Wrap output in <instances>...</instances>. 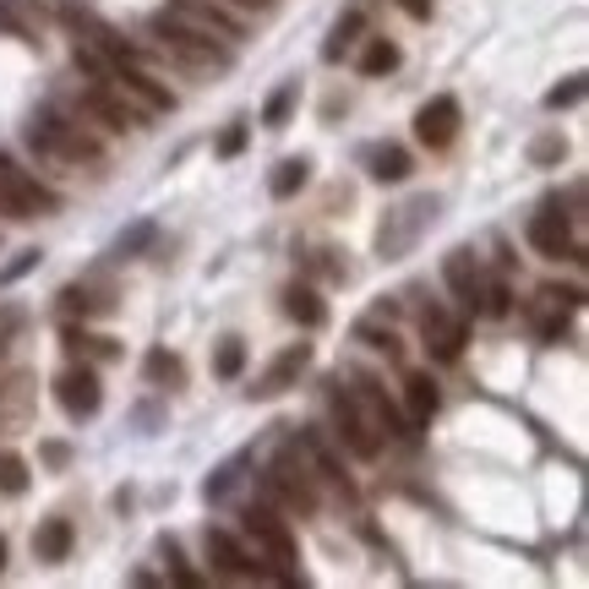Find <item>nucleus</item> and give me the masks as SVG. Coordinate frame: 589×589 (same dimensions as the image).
<instances>
[{"label": "nucleus", "mask_w": 589, "mask_h": 589, "mask_svg": "<svg viewBox=\"0 0 589 589\" xmlns=\"http://www.w3.org/2000/svg\"><path fill=\"white\" fill-rule=\"evenodd\" d=\"M305 366H311V344H290V349H279V355L268 360V371L257 377L252 399H279V393H290L294 382L305 377Z\"/></svg>", "instance_id": "obj_15"}, {"label": "nucleus", "mask_w": 589, "mask_h": 589, "mask_svg": "<svg viewBox=\"0 0 589 589\" xmlns=\"http://www.w3.org/2000/svg\"><path fill=\"white\" fill-rule=\"evenodd\" d=\"M153 38H158L164 55H175V60L191 66V71H230V60H235V44H224V38L191 27V22H175L169 11L153 22Z\"/></svg>", "instance_id": "obj_2"}, {"label": "nucleus", "mask_w": 589, "mask_h": 589, "mask_svg": "<svg viewBox=\"0 0 589 589\" xmlns=\"http://www.w3.org/2000/svg\"><path fill=\"white\" fill-rule=\"evenodd\" d=\"M585 99V77H568V82H557L552 93H546V110H568V104H579Z\"/></svg>", "instance_id": "obj_34"}, {"label": "nucleus", "mask_w": 589, "mask_h": 589, "mask_svg": "<svg viewBox=\"0 0 589 589\" xmlns=\"http://www.w3.org/2000/svg\"><path fill=\"white\" fill-rule=\"evenodd\" d=\"M333 426H338L333 437L344 442L355 458H377V453H382V437H377V426L366 421L355 388H333Z\"/></svg>", "instance_id": "obj_6"}, {"label": "nucleus", "mask_w": 589, "mask_h": 589, "mask_svg": "<svg viewBox=\"0 0 589 589\" xmlns=\"http://www.w3.org/2000/svg\"><path fill=\"white\" fill-rule=\"evenodd\" d=\"M285 311H290L300 327H322V322H327V305L316 300V290H305V285H294V290L285 294Z\"/></svg>", "instance_id": "obj_24"}, {"label": "nucleus", "mask_w": 589, "mask_h": 589, "mask_svg": "<svg viewBox=\"0 0 589 589\" xmlns=\"http://www.w3.org/2000/svg\"><path fill=\"white\" fill-rule=\"evenodd\" d=\"M224 5H241V11H257V16L274 11V0H224Z\"/></svg>", "instance_id": "obj_39"}, {"label": "nucleus", "mask_w": 589, "mask_h": 589, "mask_svg": "<svg viewBox=\"0 0 589 589\" xmlns=\"http://www.w3.org/2000/svg\"><path fill=\"white\" fill-rule=\"evenodd\" d=\"M360 27H366V16H360V11H344V16L333 22V33H327V44H322V60H333V66H338V60H344V55L355 49V38H360Z\"/></svg>", "instance_id": "obj_23"}, {"label": "nucleus", "mask_w": 589, "mask_h": 589, "mask_svg": "<svg viewBox=\"0 0 589 589\" xmlns=\"http://www.w3.org/2000/svg\"><path fill=\"white\" fill-rule=\"evenodd\" d=\"M71 546H77L71 519H44V524L33 530V557H38V563H66Z\"/></svg>", "instance_id": "obj_20"}, {"label": "nucleus", "mask_w": 589, "mask_h": 589, "mask_svg": "<svg viewBox=\"0 0 589 589\" xmlns=\"http://www.w3.org/2000/svg\"><path fill=\"white\" fill-rule=\"evenodd\" d=\"M305 180H311V158H285V164L274 169V180H268V191H274V197L285 202V197H294V191H300Z\"/></svg>", "instance_id": "obj_26"}, {"label": "nucleus", "mask_w": 589, "mask_h": 589, "mask_svg": "<svg viewBox=\"0 0 589 589\" xmlns=\"http://www.w3.org/2000/svg\"><path fill=\"white\" fill-rule=\"evenodd\" d=\"M104 82L121 93V99H137L147 115H164V110H175V93L153 77V71H143V66H132V60H110V71H104Z\"/></svg>", "instance_id": "obj_9"}, {"label": "nucleus", "mask_w": 589, "mask_h": 589, "mask_svg": "<svg viewBox=\"0 0 589 589\" xmlns=\"http://www.w3.org/2000/svg\"><path fill=\"white\" fill-rule=\"evenodd\" d=\"M158 552H164V563H169V579H175V585H180V589H202V579L186 568V557H180V546H175L169 535L158 541Z\"/></svg>", "instance_id": "obj_31"}, {"label": "nucleus", "mask_w": 589, "mask_h": 589, "mask_svg": "<svg viewBox=\"0 0 589 589\" xmlns=\"http://www.w3.org/2000/svg\"><path fill=\"white\" fill-rule=\"evenodd\" d=\"M153 235H158V230H153L147 219H143V224H132V230L115 241V257H143L147 246H153Z\"/></svg>", "instance_id": "obj_33"}, {"label": "nucleus", "mask_w": 589, "mask_h": 589, "mask_svg": "<svg viewBox=\"0 0 589 589\" xmlns=\"http://www.w3.org/2000/svg\"><path fill=\"white\" fill-rule=\"evenodd\" d=\"M60 311H66V316H82V322H88V316H104V311H115V290H110V285H93V279H88V285H66V290H60Z\"/></svg>", "instance_id": "obj_19"}, {"label": "nucleus", "mask_w": 589, "mask_h": 589, "mask_svg": "<svg viewBox=\"0 0 589 589\" xmlns=\"http://www.w3.org/2000/svg\"><path fill=\"white\" fill-rule=\"evenodd\" d=\"M0 208H5L11 219H44V213L60 208V197H55L49 186H38L27 169H16V164L0 153Z\"/></svg>", "instance_id": "obj_4"}, {"label": "nucleus", "mask_w": 589, "mask_h": 589, "mask_svg": "<svg viewBox=\"0 0 589 589\" xmlns=\"http://www.w3.org/2000/svg\"><path fill=\"white\" fill-rule=\"evenodd\" d=\"M246 535L257 541V563H268V579H294V535L279 519L274 502H252L246 508Z\"/></svg>", "instance_id": "obj_3"}, {"label": "nucleus", "mask_w": 589, "mask_h": 589, "mask_svg": "<svg viewBox=\"0 0 589 589\" xmlns=\"http://www.w3.org/2000/svg\"><path fill=\"white\" fill-rule=\"evenodd\" d=\"M55 404H60L71 421H93L99 404H104L99 371H93V366H66V371L55 377Z\"/></svg>", "instance_id": "obj_10"}, {"label": "nucleus", "mask_w": 589, "mask_h": 589, "mask_svg": "<svg viewBox=\"0 0 589 589\" xmlns=\"http://www.w3.org/2000/svg\"><path fill=\"white\" fill-rule=\"evenodd\" d=\"M458 99L453 93H437L432 104H421V115H415V137L426 147H447L453 137H458Z\"/></svg>", "instance_id": "obj_16"}, {"label": "nucleus", "mask_w": 589, "mask_h": 589, "mask_svg": "<svg viewBox=\"0 0 589 589\" xmlns=\"http://www.w3.org/2000/svg\"><path fill=\"white\" fill-rule=\"evenodd\" d=\"M530 246H535L541 257H552V263H563V257H579V252H585V246L574 241V219H568V213H552V208L530 219Z\"/></svg>", "instance_id": "obj_12"}, {"label": "nucleus", "mask_w": 589, "mask_h": 589, "mask_svg": "<svg viewBox=\"0 0 589 589\" xmlns=\"http://www.w3.org/2000/svg\"><path fill=\"white\" fill-rule=\"evenodd\" d=\"M530 153H535V164H552V158H563L568 147H563V137H541V143L530 147Z\"/></svg>", "instance_id": "obj_37"}, {"label": "nucleus", "mask_w": 589, "mask_h": 589, "mask_svg": "<svg viewBox=\"0 0 589 589\" xmlns=\"http://www.w3.org/2000/svg\"><path fill=\"white\" fill-rule=\"evenodd\" d=\"M388 71H399V44L371 38V44H366V55H360V77H388Z\"/></svg>", "instance_id": "obj_27"}, {"label": "nucleus", "mask_w": 589, "mask_h": 589, "mask_svg": "<svg viewBox=\"0 0 589 589\" xmlns=\"http://www.w3.org/2000/svg\"><path fill=\"white\" fill-rule=\"evenodd\" d=\"M27 147H33V153H44V158H71V164L99 158V137H88V132H82V126H71V121H55L49 110L27 126Z\"/></svg>", "instance_id": "obj_5"}, {"label": "nucleus", "mask_w": 589, "mask_h": 589, "mask_svg": "<svg viewBox=\"0 0 589 589\" xmlns=\"http://www.w3.org/2000/svg\"><path fill=\"white\" fill-rule=\"evenodd\" d=\"M82 110H88L93 121H104L110 132H132V126H137V110H132V104H126V99H121V93H115L104 77H99V82L82 93Z\"/></svg>", "instance_id": "obj_17"}, {"label": "nucleus", "mask_w": 589, "mask_h": 589, "mask_svg": "<svg viewBox=\"0 0 589 589\" xmlns=\"http://www.w3.org/2000/svg\"><path fill=\"white\" fill-rule=\"evenodd\" d=\"M0 360H5V338H0Z\"/></svg>", "instance_id": "obj_42"}, {"label": "nucleus", "mask_w": 589, "mask_h": 589, "mask_svg": "<svg viewBox=\"0 0 589 589\" xmlns=\"http://www.w3.org/2000/svg\"><path fill=\"white\" fill-rule=\"evenodd\" d=\"M464 333H469V322L453 316L447 305H426V311H421V338H426V349H432L437 360H458V355H464Z\"/></svg>", "instance_id": "obj_14"}, {"label": "nucleus", "mask_w": 589, "mask_h": 589, "mask_svg": "<svg viewBox=\"0 0 589 589\" xmlns=\"http://www.w3.org/2000/svg\"><path fill=\"white\" fill-rule=\"evenodd\" d=\"M294 104H300V82H279L274 88V99L263 104V126H290V115H294Z\"/></svg>", "instance_id": "obj_25"}, {"label": "nucleus", "mask_w": 589, "mask_h": 589, "mask_svg": "<svg viewBox=\"0 0 589 589\" xmlns=\"http://www.w3.org/2000/svg\"><path fill=\"white\" fill-rule=\"evenodd\" d=\"M241 147H246V121H235V126L219 137V158H235Z\"/></svg>", "instance_id": "obj_35"}, {"label": "nucleus", "mask_w": 589, "mask_h": 589, "mask_svg": "<svg viewBox=\"0 0 589 589\" xmlns=\"http://www.w3.org/2000/svg\"><path fill=\"white\" fill-rule=\"evenodd\" d=\"M241 371H246V344H241V338H219V349H213V377L235 382Z\"/></svg>", "instance_id": "obj_28"}, {"label": "nucleus", "mask_w": 589, "mask_h": 589, "mask_svg": "<svg viewBox=\"0 0 589 589\" xmlns=\"http://www.w3.org/2000/svg\"><path fill=\"white\" fill-rule=\"evenodd\" d=\"M399 5H404L415 22H426V16H432V0H399Z\"/></svg>", "instance_id": "obj_38"}, {"label": "nucleus", "mask_w": 589, "mask_h": 589, "mask_svg": "<svg viewBox=\"0 0 589 589\" xmlns=\"http://www.w3.org/2000/svg\"><path fill=\"white\" fill-rule=\"evenodd\" d=\"M442 279H447V290L458 300V316L469 322V316H480V263H475V252H447V263H442Z\"/></svg>", "instance_id": "obj_13"}, {"label": "nucleus", "mask_w": 589, "mask_h": 589, "mask_svg": "<svg viewBox=\"0 0 589 589\" xmlns=\"http://www.w3.org/2000/svg\"><path fill=\"white\" fill-rule=\"evenodd\" d=\"M202 546H208V563H213V579H224V585H241V579H268V563H257L230 530H208L202 535Z\"/></svg>", "instance_id": "obj_7"}, {"label": "nucleus", "mask_w": 589, "mask_h": 589, "mask_svg": "<svg viewBox=\"0 0 589 589\" xmlns=\"http://www.w3.org/2000/svg\"><path fill=\"white\" fill-rule=\"evenodd\" d=\"M366 169H371V180H410V169H415V158L404 153V147H393V143H377V147H366Z\"/></svg>", "instance_id": "obj_22"}, {"label": "nucleus", "mask_w": 589, "mask_h": 589, "mask_svg": "<svg viewBox=\"0 0 589 589\" xmlns=\"http://www.w3.org/2000/svg\"><path fill=\"white\" fill-rule=\"evenodd\" d=\"M316 480H322V469H316L311 447H305L300 437H290L285 447H279V458L257 475V491H263V502H274V508L316 513Z\"/></svg>", "instance_id": "obj_1"}, {"label": "nucleus", "mask_w": 589, "mask_h": 589, "mask_svg": "<svg viewBox=\"0 0 589 589\" xmlns=\"http://www.w3.org/2000/svg\"><path fill=\"white\" fill-rule=\"evenodd\" d=\"M0 491H5V497H22V491H27V458H22V453H0Z\"/></svg>", "instance_id": "obj_29"}, {"label": "nucleus", "mask_w": 589, "mask_h": 589, "mask_svg": "<svg viewBox=\"0 0 589 589\" xmlns=\"http://www.w3.org/2000/svg\"><path fill=\"white\" fill-rule=\"evenodd\" d=\"M143 377H147V382H180V360H175L169 349H147Z\"/></svg>", "instance_id": "obj_30"}, {"label": "nucleus", "mask_w": 589, "mask_h": 589, "mask_svg": "<svg viewBox=\"0 0 589 589\" xmlns=\"http://www.w3.org/2000/svg\"><path fill=\"white\" fill-rule=\"evenodd\" d=\"M404 404H410V421H415V426H432L442 410L437 382H432L426 371H410V377H404Z\"/></svg>", "instance_id": "obj_21"}, {"label": "nucleus", "mask_w": 589, "mask_h": 589, "mask_svg": "<svg viewBox=\"0 0 589 589\" xmlns=\"http://www.w3.org/2000/svg\"><path fill=\"white\" fill-rule=\"evenodd\" d=\"M0 27H5V33H22V27H16V16H11V5H0Z\"/></svg>", "instance_id": "obj_40"}, {"label": "nucleus", "mask_w": 589, "mask_h": 589, "mask_svg": "<svg viewBox=\"0 0 589 589\" xmlns=\"http://www.w3.org/2000/svg\"><path fill=\"white\" fill-rule=\"evenodd\" d=\"M0 574H5V535H0Z\"/></svg>", "instance_id": "obj_41"}, {"label": "nucleus", "mask_w": 589, "mask_h": 589, "mask_svg": "<svg viewBox=\"0 0 589 589\" xmlns=\"http://www.w3.org/2000/svg\"><path fill=\"white\" fill-rule=\"evenodd\" d=\"M38 458H44L49 469H66V464H71V447H66V442H44V447H38Z\"/></svg>", "instance_id": "obj_36"}, {"label": "nucleus", "mask_w": 589, "mask_h": 589, "mask_svg": "<svg viewBox=\"0 0 589 589\" xmlns=\"http://www.w3.org/2000/svg\"><path fill=\"white\" fill-rule=\"evenodd\" d=\"M33 404H38V382L27 371H11L0 382V426H27L33 421Z\"/></svg>", "instance_id": "obj_18"}, {"label": "nucleus", "mask_w": 589, "mask_h": 589, "mask_svg": "<svg viewBox=\"0 0 589 589\" xmlns=\"http://www.w3.org/2000/svg\"><path fill=\"white\" fill-rule=\"evenodd\" d=\"M241 469H246V458H230L219 475H208V502H224L230 491H235V480H241Z\"/></svg>", "instance_id": "obj_32"}, {"label": "nucleus", "mask_w": 589, "mask_h": 589, "mask_svg": "<svg viewBox=\"0 0 589 589\" xmlns=\"http://www.w3.org/2000/svg\"><path fill=\"white\" fill-rule=\"evenodd\" d=\"M437 197H415V202H404V208H393L388 213V224L377 230V246H382V257H399V252H410L415 246V235L437 219Z\"/></svg>", "instance_id": "obj_8"}, {"label": "nucleus", "mask_w": 589, "mask_h": 589, "mask_svg": "<svg viewBox=\"0 0 589 589\" xmlns=\"http://www.w3.org/2000/svg\"><path fill=\"white\" fill-rule=\"evenodd\" d=\"M169 16H175V22H191V27L224 38V44H241V38H246V22H241L224 0H169Z\"/></svg>", "instance_id": "obj_11"}]
</instances>
